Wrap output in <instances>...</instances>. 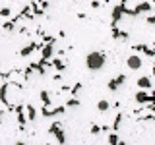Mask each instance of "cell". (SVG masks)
<instances>
[{"mask_svg":"<svg viewBox=\"0 0 155 145\" xmlns=\"http://www.w3.org/2000/svg\"><path fill=\"white\" fill-rule=\"evenodd\" d=\"M136 85H138L140 89H145V91H151V89H153V81H151V77H147V76H142V77H138Z\"/></svg>","mask_w":155,"mask_h":145,"instance_id":"52a82bcc","label":"cell"},{"mask_svg":"<svg viewBox=\"0 0 155 145\" xmlns=\"http://www.w3.org/2000/svg\"><path fill=\"white\" fill-rule=\"evenodd\" d=\"M153 10V4L151 2H140V4H136L134 10H130V16H140V14H147V12H151Z\"/></svg>","mask_w":155,"mask_h":145,"instance_id":"3957f363","label":"cell"},{"mask_svg":"<svg viewBox=\"0 0 155 145\" xmlns=\"http://www.w3.org/2000/svg\"><path fill=\"white\" fill-rule=\"evenodd\" d=\"M99 6H101V2H99V0H93V2H91V8H93V10H97Z\"/></svg>","mask_w":155,"mask_h":145,"instance_id":"d4e9b609","label":"cell"},{"mask_svg":"<svg viewBox=\"0 0 155 145\" xmlns=\"http://www.w3.org/2000/svg\"><path fill=\"white\" fill-rule=\"evenodd\" d=\"M145 21H147L149 25H155V16H147V19H145Z\"/></svg>","mask_w":155,"mask_h":145,"instance_id":"cb8c5ba5","label":"cell"},{"mask_svg":"<svg viewBox=\"0 0 155 145\" xmlns=\"http://www.w3.org/2000/svg\"><path fill=\"white\" fill-rule=\"evenodd\" d=\"M52 68H54V70H58V72H62L66 66H64V62H62L60 58H54V60H52Z\"/></svg>","mask_w":155,"mask_h":145,"instance_id":"e0dca14e","label":"cell"},{"mask_svg":"<svg viewBox=\"0 0 155 145\" xmlns=\"http://www.w3.org/2000/svg\"><path fill=\"white\" fill-rule=\"evenodd\" d=\"M126 66H128V70H140V68L143 66V60H142V56H140L138 52L130 54L128 58H126Z\"/></svg>","mask_w":155,"mask_h":145,"instance_id":"7a4b0ae2","label":"cell"},{"mask_svg":"<svg viewBox=\"0 0 155 145\" xmlns=\"http://www.w3.org/2000/svg\"><path fill=\"white\" fill-rule=\"evenodd\" d=\"M80 89H81V83H76L74 87H72V93L76 95V93H78V91H80Z\"/></svg>","mask_w":155,"mask_h":145,"instance_id":"603a6c76","label":"cell"},{"mask_svg":"<svg viewBox=\"0 0 155 145\" xmlns=\"http://www.w3.org/2000/svg\"><path fill=\"white\" fill-rule=\"evenodd\" d=\"M149 2H151V4H155V0H149Z\"/></svg>","mask_w":155,"mask_h":145,"instance_id":"4316f807","label":"cell"},{"mask_svg":"<svg viewBox=\"0 0 155 145\" xmlns=\"http://www.w3.org/2000/svg\"><path fill=\"white\" fill-rule=\"evenodd\" d=\"M48 132H51V134H54V137H56V141H58V143H66V135H64V130L60 128V124H58V122H54V124H52Z\"/></svg>","mask_w":155,"mask_h":145,"instance_id":"5b68a950","label":"cell"},{"mask_svg":"<svg viewBox=\"0 0 155 145\" xmlns=\"http://www.w3.org/2000/svg\"><path fill=\"white\" fill-rule=\"evenodd\" d=\"M105 64H107V56H105V52H101V50H93L85 56V68L91 70V72L103 70Z\"/></svg>","mask_w":155,"mask_h":145,"instance_id":"6da1fadb","label":"cell"},{"mask_svg":"<svg viewBox=\"0 0 155 145\" xmlns=\"http://www.w3.org/2000/svg\"><path fill=\"white\" fill-rule=\"evenodd\" d=\"M43 45H39V43H31V45H27V47H23L21 50H19V56L21 58H25L29 54H33V50H37V48H41Z\"/></svg>","mask_w":155,"mask_h":145,"instance_id":"9c48e42d","label":"cell"},{"mask_svg":"<svg viewBox=\"0 0 155 145\" xmlns=\"http://www.w3.org/2000/svg\"><path fill=\"white\" fill-rule=\"evenodd\" d=\"M109 143L110 145H116V143H122V141H120V137L116 134H109Z\"/></svg>","mask_w":155,"mask_h":145,"instance_id":"ac0fdd59","label":"cell"},{"mask_svg":"<svg viewBox=\"0 0 155 145\" xmlns=\"http://www.w3.org/2000/svg\"><path fill=\"white\" fill-rule=\"evenodd\" d=\"M136 103H140V105H143V103H149V91H145V89H140L138 93H136Z\"/></svg>","mask_w":155,"mask_h":145,"instance_id":"30bf717a","label":"cell"},{"mask_svg":"<svg viewBox=\"0 0 155 145\" xmlns=\"http://www.w3.org/2000/svg\"><path fill=\"white\" fill-rule=\"evenodd\" d=\"M54 56V43H45L41 47V60H51Z\"/></svg>","mask_w":155,"mask_h":145,"instance_id":"277c9868","label":"cell"},{"mask_svg":"<svg viewBox=\"0 0 155 145\" xmlns=\"http://www.w3.org/2000/svg\"><path fill=\"white\" fill-rule=\"evenodd\" d=\"M39 97H41V103H43V106H51V95L47 93L45 89L39 93Z\"/></svg>","mask_w":155,"mask_h":145,"instance_id":"9a60e30c","label":"cell"},{"mask_svg":"<svg viewBox=\"0 0 155 145\" xmlns=\"http://www.w3.org/2000/svg\"><path fill=\"white\" fill-rule=\"evenodd\" d=\"M0 16H2V18H10V16H12V8H8V6L0 8Z\"/></svg>","mask_w":155,"mask_h":145,"instance_id":"d6986e66","label":"cell"},{"mask_svg":"<svg viewBox=\"0 0 155 145\" xmlns=\"http://www.w3.org/2000/svg\"><path fill=\"white\" fill-rule=\"evenodd\" d=\"M151 93H155V91H151Z\"/></svg>","mask_w":155,"mask_h":145,"instance_id":"f1b7e54d","label":"cell"},{"mask_svg":"<svg viewBox=\"0 0 155 145\" xmlns=\"http://www.w3.org/2000/svg\"><path fill=\"white\" fill-rule=\"evenodd\" d=\"M27 112V120L29 122H33V120H35V116H37V110H35V106L33 105H25V108H23Z\"/></svg>","mask_w":155,"mask_h":145,"instance_id":"7c38bea8","label":"cell"},{"mask_svg":"<svg viewBox=\"0 0 155 145\" xmlns=\"http://www.w3.org/2000/svg\"><path fill=\"white\" fill-rule=\"evenodd\" d=\"M110 29H113V39H128L126 31H120L118 27H110Z\"/></svg>","mask_w":155,"mask_h":145,"instance_id":"5bb4252c","label":"cell"},{"mask_svg":"<svg viewBox=\"0 0 155 145\" xmlns=\"http://www.w3.org/2000/svg\"><path fill=\"white\" fill-rule=\"evenodd\" d=\"M66 110V106H56V108H48V106H43V116L45 118H54V116H58V114H62Z\"/></svg>","mask_w":155,"mask_h":145,"instance_id":"8992f818","label":"cell"},{"mask_svg":"<svg viewBox=\"0 0 155 145\" xmlns=\"http://www.w3.org/2000/svg\"><path fill=\"white\" fill-rule=\"evenodd\" d=\"M124 81H126V76H124V74H120V76H116L114 79H109V83H107V87H109L110 91H116L120 85L124 83Z\"/></svg>","mask_w":155,"mask_h":145,"instance_id":"ba28073f","label":"cell"},{"mask_svg":"<svg viewBox=\"0 0 155 145\" xmlns=\"http://www.w3.org/2000/svg\"><path fill=\"white\" fill-rule=\"evenodd\" d=\"M151 74H153V76H155V64H153V72H151Z\"/></svg>","mask_w":155,"mask_h":145,"instance_id":"484cf974","label":"cell"},{"mask_svg":"<svg viewBox=\"0 0 155 145\" xmlns=\"http://www.w3.org/2000/svg\"><path fill=\"white\" fill-rule=\"evenodd\" d=\"M43 41H45V43H54L56 39H54V37H51V35H45V37H43Z\"/></svg>","mask_w":155,"mask_h":145,"instance_id":"7402d4cb","label":"cell"},{"mask_svg":"<svg viewBox=\"0 0 155 145\" xmlns=\"http://www.w3.org/2000/svg\"><path fill=\"white\" fill-rule=\"evenodd\" d=\"M0 120H2V112H0Z\"/></svg>","mask_w":155,"mask_h":145,"instance_id":"83f0119b","label":"cell"},{"mask_svg":"<svg viewBox=\"0 0 155 145\" xmlns=\"http://www.w3.org/2000/svg\"><path fill=\"white\" fill-rule=\"evenodd\" d=\"M78 105H80V101H78L76 97H72V99L66 103V108H74V106H78Z\"/></svg>","mask_w":155,"mask_h":145,"instance_id":"ffe728a7","label":"cell"},{"mask_svg":"<svg viewBox=\"0 0 155 145\" xmlns=\"http://www.w3.org/2000/svg\"><path fill=\"white\" fill-rule=\"evenodd\" d=\"M122 118H124V114H122V112H118V114H116V118H114V122H113V130H114V132H118V130H120Z\"/></svg>","mask_w":155,"mask_h":145,"instance_id":"2e32d148","label":"cell"},{"mask_svg":"<svg viewBox=\"0 0 155 145\" xmlns=\"http://www.w3.org/2000/svg\"><path fill=\"white\" fill-rule=\"evenodd\" d=\"M91 134H93V135L101 134V126H97V124H91Z\"/></svg>","mask_w":155,"mask_h":145,"instance_id":"44dd1931","label":"cell"},{"mask_svg":"<svg viewBox=\"0 0 155 145\" xmlns=\"http://www.w3.org/2000/svg\"><path fill=\"white\" fill-rule=\"evenodd\" d=\"M134 50L136 52H143V54H147V56H155V50L149 48V47H145V45H134Z\"/></svg>","mask_w":155,"mask_h":145,"instance_id":"8fae6325","label":"cell"},{"mask_svg":"<svg viewBox=\"0 0 155 145\" xmlns=\"http://www.w3.org/2000/svg\"><path fill=\"white\" fill-rule=\"evenodd\" d=\"M109 108H110V103L107 99H101L99 103H97V110H99V112H107Z\"/></svg>","mask_w":155,"mask_h":145,"instance_id":"4fadbf2b","label":"cell"}]
</instances>
